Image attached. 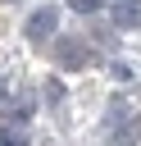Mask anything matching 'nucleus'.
Returning <instances> with one entry per match:
<instances>
[{"label": "nucleus", "instance_id": "obj_1", "mask_svg": "<svg viewBox=\"0 0 141 146\" xmlns=\"http://www.w3.org/2000/svg\"><path fill=\"white\" fill-rule=\"evenodd\" d=\"M55 27H59V9H55V5H41V9L27 18V36H32V41L55 36Z\"/></svg>", "mask_w": 141, "mask_h": 146}, {"label": "nucleus", "instance_id": "obj_2", "mask_svg": "<svg viewBox=\"0 0 141 146\" xmlns=\"http://www.w3.org/2000/svg\"><path fill=\"white\" fill-rule=\"evenodd\" d=\"M114 27H141V0H114Z\"/></svg>", "mask_w": 141, "mask_h": 146}, {"label": "nucleus", "instance_id": "obj_3", "mask_svg": "<svg viewBox=\"0 0 141 146\" xmlns=\"http://www.w3.org/2000/svg\"><path fill=\"white\" fill-rule=\"evenodd\" d=\"M82 59H86V46H82V41H59V64L77 68Z\"/></svg>", "mask_w": 141, "mask_h": 146}, {"label": "nucleus", "instance_id": "obj_4", "mask_svg": "<svg viewBox=\"0 0 141 146\" xmlns=\"http://www.w3.org/2000/svg\"><path fill=\"white\" fill-rule=\"evenodd\" d=\"M136 141H141V114H136V119H127V123L114 132V146H136Z\"/></svg>", "mask_w": 141, "mask_h": 146}, {"label": "nucleus", "instance_id": "obj_5", "mask_svg": "<svg viewBox=\"0 0 141 146\" xmlns=\"http://www.w3.org/2000/svg\"><path fill=\"white\" fill-rule=\"evenodd\" d=\"M0 146H27V137H23V132H5V128H0Z\"/></svg>", "mask_w": 141, "mask_h": 146}, {"label": "nucleus", "instance_id": "obj_6", "mask_svg": "<svg viewBox=\"0 0 141 146\" xmlns=\"http://www.w3.org/2000/svg\"><path fill=\"white\" fill-rule=\"evenodd\" d=\"M68 5H73V9H77V14H96V9H100V5H105V0H68Z\"/></svg>", "mask_w": 141, "mask_h": 146}, {"label": "nucleus", "instance_id": "obj_7", "mask_svg": "<svg viewBox=\"0 0 141 146\" xmlns=\"http://www.w3.org/2000/svg\"><path fill=\"white\" fill-rule=\"evenodd\" d=\"M0 105H5V82H0Z\"/></svg>", "mask_w": 141, "mask_h": 146}]
</instances>
